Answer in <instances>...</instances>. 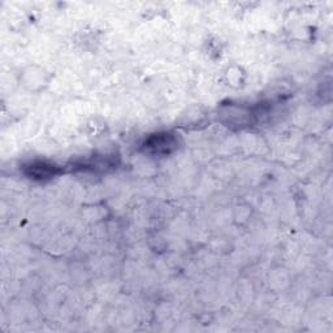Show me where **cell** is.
Segmentation results:
<instances>
[{"instance_id":"6da1fadb","label":"cell","mask_w":333,"mask_h":333,"mask_svg":"<svg viewBox=\"0 0 333 333\" xmlns=\"http://www.w3.org/2000/svg\"><path fill=\"white\" fill-rule=\"evenodd\" d=\"M29 169L30 172H31V176H33V177L44 178V177H50V176L53 175L55 167L51 164H46V163H36V164L30 165Z\"/></svg>"}]
</instances>
